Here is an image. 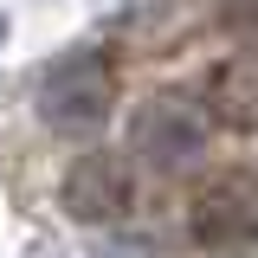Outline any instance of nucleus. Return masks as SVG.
<instances>
[{
  "mask_svg": "<svg viewBox=\"0 0 258 258\" xmlns=\"http://www.w3.org/2000/svg\"><path fill=\"white\" fill-rule=\"evenodd\" d=\"M207 136H213V123H207L200 103H187V97H149L129 116V155L142 168H155V174H181L187 161H200Z\"/></svg>",
  "mask_w": 258,
  "mask_h": 258,
  "instance_id": "7ed1b4c3",
  "label": "nucleus"
},
{
  "mask_svg": "<svg viewBox=\"0 0 258 258\" xmlns=\"http://www.w3.org/2000/svg\"><path fill=\"white\" fill-rule=\"evenodd\" d=\"M129 194H136V174H129V161L123 155H110V149H97V155H78L71 168H64V213L71 220H84V226H103V220H116L129 207Z\"/></svg>",
  "mask_w": 258,
  "mask_h": 258,
  "instance_id": "20e7f679",
  "label": "nucleus"
},
{
  "mask_svg": "<svg viewBox=\"0 0 258 258\" xmlns=\"http://www.w3.org/2000/svg\"><path fill=\"white\" fill-rule=\"evenodd\" d=\"M207 123L258 129V45L252 52H232V58L207 78Z\"/></svg>",
  "mask_w": 258,
  "mask_h": 258,
  "instance_id": "39448f33",
  "label": "nucleus"
},
{
  "mask_svg": "<svg viewBox=\"0 0 258 258\" xmlns=\"http://www.w3.org/2000/svg\"><path fill=\"white\" fill-rule=\"evenodd\" d=\"M194 239H200V252L213 258H239L258 245V174L252 168H226V174H213L207 187L194 194Z\"/></svg>",
  "mask_w": 258,
  "mask_h": 258,
  "instance_id": "f03ea898",
  "label": "nucleus"
},
{
  "mask_svg": "<svg viewBox=\"0 0 258 258\" xmlns=\"http://www.w3.org/2000/svg\"><path fill=\"white\" fill-rule=\"evenodd\" d=\"M32 103H39V123L52 136H97L116 110V78L97 52H64L39 71Z\"/></svg>",
  "mask_w": 258,
  "mask_h": 258,
  "instance_id": "f257e3e1",
  "label": "nucleus"
}]
</instances>
